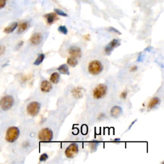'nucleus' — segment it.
Returning <instances> with one entry per match:
<instances>
[{
  "label": "nucleus",
  "instance_id": "f257e3e1",
  "mask_svg": "<svg viewBox=\"0 0 164 164\" xmlns=\"http://www.w3.org/2000/svg\"><path fill=\"white\" fill-rule=\"evenodd\" d=\"M103 71V66L99 60H93L88 63V71L92 75L97 76Z\"/></svg>",
  "mask_w": 164,
  "mask_h": 164
},
{
  "label": "nucleus",
  "instance_id": "f03ea898",
  "mask_svg": "<svg viewBox=\"0 0 164 164\" xmlns=\"http://www.w3.org/2000/svg\"><path fill=\"white\" fill-rule=\"evenodd\" d=\"M20 135V131L18 127L12 126L7 130L5 139L9 143H13L16 141Z\"/></svg>",
  "mask_w": 164,
  "mask_h": 164
},
{
  "label": "nucleus",
  "instance_id": "7ed1b4c3",
  "mask_svg": "<svg viewBox=\"0 0 164 164\" xmlns=\"http://www.w3.org/2000/svg\"><path fill=\"white\" fill-rule=\"evenodd\" d=\"M107 91L108 88L105 84L104 83L98 84L93 90L92 92L93 98L96 99H101L107 94Z\"/></svg>",
  "mask_w": 164,
  "mask_h": 164
},
{
  "label": "nucleus",
  "instance_id": "20e7f679",
  "mask_svg": "<svg viewBox=\"0 0 164 164\" xmlns=\"http://www.w3.org/2000/svg\"><path fill=\"white\" fill-rule=\"evenodd\" d=\"M38 139L41 142H51L53 139V132L48 128H42L39 132Z\"/></svg>",
  "mask_w": 164,
  "mask_h": 164
},
{
  "label": "nucleus",
  "instance_id": "39448f33",
  "mask_svg": "<svg viewBox=\"0 0 164 164\" xmlns=\"http://www.w3.org/2000/svg\"><path fill=\"white\" fill-rule=\"evenodd\" d=\"M14 104V99L12 96L7 95L0 100V108L4 111L11 109Z\"/></svg>",
  "mask_w": 164,
  "mask_h": 164
},
{
  "label": "nucleus",
  "instance_id": "423d86ee",
  "mask_svg": "<svg viewBox=\"0 0 164 164\" xmlns=\"http://www.w3.org/2000/svg\"><path fill=\"white\" fill-rule=\"evenodd\" d=\"M41 108V105L40 103L37 101H33L30 103L27 107H26V111L29 115L31 117H35L40 112Z\"/></svg>",
  "mask_w": 164,
  "mask_h": 164
},
{
  "label": "nucleus",
  "instance_id": "0eeeda50",
  "mask_svg": "<svg viewBox=\"0 0 164 164\" xmlns=\"http://www.w3.org/2000/svg\"><path fill=\"white\" fill-rule=\"evenodd\" d=\"M79 151V146L76 143H72L65 150V155L68 158H73Z\"/></svg>",
  "mask_w": 164,
  "mask_h": 164
},
{
  "label": "nucleus",
  "instance_id": "6e6552de",
  "mask_svg": "<svg viewBox=\"0 0 164 164\" xmlns=\"http://www.w3.org/2000/svg\"><path fill=\"white\" fill-rule=\"evenodd\" d=\"M121 45V42L120 40L115 39H113L112 41H110L109 42V44H108L107 46L105 47V53L107 55H109L111 54V53L112 52V51L116 48V47H119Z\"/></svg>",
  "mask_w": 164,
  "mask_h": 164
},
{
  "label": "nucleus",
  "instance_id": "1a4fd4ad",
  "mask_svg": "<svg viewBox=\"0 0 164 164\" xmlns=\"http://www.w3.org/2000/svg\"><path fill=\"white\" fill-rule=\"evenodd\" d=\"M68 52L70 56L76 58V59H80L82 55V50L79 47L75 46H71L68 50Z\"/></svg>",
  "mask_w": 164,
  "mask_h": 164
},
{
  "label": "nucleus",
  "instance_id": "9d476101",
  "mask_svg": "<svg viewBox=\"0 0 164 164\" xmlns=\"http://www.w3.org/2000/svg\"><path fill=\"white\" fill-rule=\"evenodd\" d=\"M42 41V35L39 32H36L30 38L31 44L34 46L39 45Z\"/></svg>",
  "mask_w": 164,
  "mask_h": 164
},
{
  "label": "nucleus",
  "instance_id": "9b49d317",
  "mask_svg": "<svg viewBox=\"0 0 164 164\" xmlns=\"http://www.w3.org/2000/svg\"><path fill=\"white\" fill-rule=\"evenodd\" d=\"M53 89L52 83L47 80H43L40 85V91L44 93H48Z\"/></svg>",
  "mask_w": 164,
  "mask_h": 164
},
{
  "label": "nucleus",
  "instance_id": "f8f14e48",
  "mask_svg": "<svg viewBox=\"0 0 164 164\" xmlns=\"http://www.w3.org/2000/svg\"><path fill=\"white\" fill-rule=\"evenodd\" d=\"M123 114L122 108L119 106H114L110 110V115L113 118H118Z\"/></svg>",
  "mask_w": 164,
  "mask_h": 164
},
{
  "label": "nucleus",
  "instance_id": "ddd939ff",
  "mask_svg": "<svg viewBox=\"0 0 164 164\" xmlns=\"http://www.w3.org/2000/svg\"><path fill=\"white\" fill-rule=\"evenodd\" d=\"M83 92H84V90L81 87H77L74 88L71 91L73 97L76 99L82 98L83 96Z\"/></svg>",
  "mask_w": 164,
  "mask_h": 164
},
{
  "label": "nucleus",
  "instance_id": "4468645a",
  "mask_svg": "<svg viewBox=\"0 0 164 164\" xmlns=\"http://www.w3.org/2000/svg\"><path fill=\"white\" fill-rule=\"evenodd\" d=\"M160 99L158 97H155L153 98L150 102L148 103L147 105V108L148 110H152L153 108H155L158 105H160Z\"/></svg>",
  "mask_w": 164,
  "mask_h": 164
},
{
  "label": "nucleus",
  "instance_id": "2eb2a0df",
  "mask_svg": "<svg viewBox=\"0 0 164 164\" xmlns=\"http://www.w3.org/2000/svg\"><path fill=\"white\" fill-rule=\"evenodd\" d=\"M45 18L46 19L47 23L49 24H52L55 23L56 20L59 19V18L56 16V14L55 13H49L47 14L44 15Z\"/></svg>",
  "mask_w": 164,
  "mask_h": 164
},
{
  "label": "nucleus",
  "instance_id": "dca6fc26",
  "mask_svg": "<svg viewBox=\"0 0 164 164\" xmlns=\"http://www.w3.org/2000/svg\"><path fill=\"white\" fill-rule=\"evenodd\" d=\"M57 71L59 72L60 74H62V75H70L69 69V67L66 63H63V64L60 65L59 67L57 68Z\"/></svg>",
  "mask_w": 164,
  "mask_h": 164
},
{
  "label": "nucleus",
  "instance_id": "f3484780",
  "mask_svg": "<svg viewBox=\"0 0 164 164\" xmlns=\"http://www.w3.org/2000/svg\"><path fill=\"white\" fill-rule=\"evenodd\" d=\"M60 80V73H59L58 72H55L51 74V75L50 76V82L51 83L57 84L59 83Z\"/></svg>",
  "mask_w": 164,
  "mask_h": 164
},
{
  "label": "nucleus",
  "instance_id": "a211bd4d",
  "mask_svg": "<svg viewBox=\"0 0 164 164\" xmlns=\"http://www.w3.org/2000/svg\"><path fill=\"white\" fill-rule=\"evenodd\" d=\"M18 34H21L23 33L24 31L27 30L29 27V23L27 22V21H24V22H22L20 23L18 26Z\"/></svg>",
  "mask_w": 164,
  "mask_h": 164
},
{
  "label": "nucleus",
  "instance_id": "6ab92c4d",
  "mask_svg": "<svg viewBox=\"0 0 164 164\" xmlns=\"http://www.w3.org/2000/svg\"><path fill=\"white\" fill-rule=\"evenodd\" d=\"M18 23L17 22H14L12 23L10 25H9L7 27H6L4 30V32L6 34H10L12 33L13 31L18 28Z\"/></svg>",
  "mask_w": 164,
  "mask_h": 164
},
{
  "label": "nucleus",
  "instance_id": "aec40b11",
  "mask_svg": "<svg viewBox=\"0 0 164 164\" xmlns=\"http://www.w3.org/2000/svg\"><path fill=\"white\" fill-rule=\"evenodd\" d=\"M78 63V60L76 58L69 56L67 60V64L72 67H75Z\"/></svg>",
  "mask_w": 164,
  "mask_h": 164
},
{
  "label": "nucleus",
  "instance_id": "412c9836",
  "mask_svg": "<svg viewBox=\"0 0 164 164\" xmlns=\"http://www.w3.org/2000/svg\"><path fill=\"white\" fill-rule=\"evenodd\" d=\"M44 59H45V55L44 53H40L38 56L37 59L35 60V62L34 63V65H35V66H39V65H40L41 63H42V62L44 61Z\"/></svg>",
  "mask_w": 164,
  "mask_h": 164
},
{
  "label": "nucleus",
  "instance_id": "4be33fe9",
  "mask_svg": "<svg viewBox=\"0 0 164 164\" xmlns=\"http://www.w3.org/2000/svg\"><path fill=\"white\" fill-rule=\"evenodd\" d=\"M99 145V142H98V141L94 140V141L91 142V144H90V147H91V151H92V152L96 151Z\"/></svg>",
  "mask_w": 164,
  "mask_h": 164
},
{
  "label": "nucleus",
  "instance_id": "5701e85b",
  "mask_svg": "<svg viewBox=\"0 0 164 164\" xmlns=\"http://www.w3.org/2000/svg\"><path fill=\"white\" fill-rule=\"evenodd\" d=\"M58 31L63 35H67L68 33V30L66 26H60L58 28Z\"/></svg>",
  "mask_w": 164,
  "mask_h": 164
},
{
  "label": "nucleus",
  "instance_id": "b1692460",
  "mask_svg": "<svg viewBox=\"0 0 164 164\" xmlns=\"http://www.w3.org/2000/svg\"><path fill=\"white\" fill-rule=\"evenodd\" d=\"M54 12L56 14L59 15H60V16H62V17H67V13H66L65 12H63V10H60V9H58V8H55L54 10Z\"/></svg>",
  "mask_w": 164,
  "mask_h": 164
},
{
  "label": "nucleus",
  "instance_id": "393cba45",
  "mask_svg": "<svg viewBox=\"0 0 164 164\" xmlns=\"http://www.w3.org/2000/svg\"><path fill=\"white\" fill-rule=\"evenodd\" d=\"M48 155H47V153H43V154H42L40 157H39V161L40 162H46V160H47L48 159Z\"/></svg>",
  "mask_w": 164,
  "mask_h": 164
},
{
  "label": "nucleus",
  "instance_id": "a878e982",
  "mask_svg": "<svg viewBox=\"0 0 164 164\" xmlns=\"http://www.w3.org/2000/svg\"><path fill=\"white\" fill-rule=\"evenodd\" d=\"M108 30L109 31H110V32H114V33L117 34H121L119 30H117V29L114 28V27H109Z\"/></svg>",
  "mask_w": 164,
  "mask_h": 164
},
{
  "label": "nucleus",
  "instance_id": "bb28decb",
  "mask_svg": "<svg viewBox=\"0 0 164 164\" xmlns=\"http://www.w3.org/2000/svg\"><path fill=\"white\" fill-rule=\"evenodd\" d=\"M127 96H128V92L125 91H123V92H121V94L120 95V97L121 99H125L127 98Z\"/></svg>",
  "mask_w": 164,
  "mask_h": 164
},
{
  "label": "nucleus",
  "instance_id": "cd10ccee",
  "mask_svg": "<svg viewBox=\"0 0 164 164\" xmlns=\"http://www.w3.org/2000/svg\"><path fill=\"white\" fill-rule=\"evenodd\" d=\"M7 1V0H0V9H2L5 7Z\"/></svg>",
  "mask_w": 164,
  "mask_h": 164
},
{
  "label": "nucleus",
  "instance_id": "c85d7f7f",
  "mask_svg": "<svg viewBox=\"0 0 164 164\" xmlns=\"http://www.w3.org/2000/svg\"><path fill=\"white\" fill-rule=\"evenodd\" d=\"M137 69H138V67L135 66H133L131 67V69H130V71L131 72H135L137 71Z\"/></svg>",
  "mask_w": 164,
  "mask_h": 164
},
{
  "label": "nucleus",
  "instance_id": "c756f323",
  "mask_svg": "<svg viewBox=\"0 0 164 164\" xmlns=\"http://www.w3.org/2000/svg\"><path fill=\"white\" fill-rule=\"evenodd\" d=\"M5 51V47L2 46H0V55H2Z\"/></svg>",
  "mask_w": 164,
  "mask_h": 164
},
{
  "label": "nucleus",
  "instance_id": "7c9ffc66",
  "mask_svg": "<svg viewBox=\"0 0 164 164\" xmlns=\"http://www.w3.org/2000/svg\"><path fill=\"white\" fill-rule=\"evenodd\" d=\"M120 140H121L120 139H116L114 140V141H120Z\"/></svg>",
  "mask_w": 164,
  "mask_h": 164
}]
</instances>
